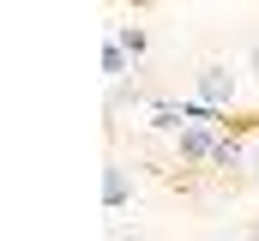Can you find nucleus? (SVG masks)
I'll list each match as a JSON object with an SVG mask.
<instances>
[{"label": "nucleus", "mask_w": 259, "mask_h": 241, "mask_svg": "<svg viewBox=\"0 0 259 241\" xmlns=\"http://www.w3.org/2000/svg\"><path fill=\"white\" fill-rule=\"evenodd\" d=\"M127 109H151V97H145L133 78H115V85H109V115H127Z\"/></svg>", "instance_id": "4"}, {"label": "nucleus", "mask_w": 259, "mask_h": 241, "mask_svg": "<svg viewBox=\"0 0 259 241\" xmlns=\"http://www.w3.org/2000/svg\"><path fill=\"white\" fill-rule=\"evenodd\" d=\"M247 78H253V91H259V43L247 49Z\"/></svg>", "instance_id": "8"}, {"label": "nucleus", "mask_w": 259, "mask_h": 241, "mask_svg": "<svg viewBox=\"0 0 259 241\" xmlns=\"http://www.w3.org/2000/svg\"><path fill=\"white\" fill-rule=\"evenodd\" d=\"M115 241H151V235H139V229H121V235H115Z\"/></svg>", "instance_id": "9"}, {"label": "nucleus", "mask_w": 259, "mask_h": 241, "mask_svg": "<svg viewBox=\"0 0 259 241\" xmlns=\"http://www.w3.org/2000/svg\"><path fill=\"white\" fill-rule=\"evenodd\" d=\"M127 199H133V175H127V163H109V169H103V205H109V211H121Z\"/></svg>", "instance_id": "3"}, {"label": "nucleus", "mask_w": 259, "mask_h": 241, "mask_svg": "<svg viewBox=\"0 0 259 241\" xmlns=\"http://www.w3.org/2000/svg\"><path fill=\"white\" fill-rule=\"evenodd\" d=\"M247 241H259V217H253V229H247Z\"/></svg>", "instance_id": "10"}, {"label": "nucleus", "mask_w": 259, "mask_h": 241, "mask_svg": "<svg viewBox=\"0 0 259 241\" xmlns=\"http://www.w3.org/2000/svg\"><path fill=\"white\" fill-rule=\"evenodd\" d=\"M193 103L217 109V115H229V109L241 103V72L223 66V60H205V66L193 72Z\"/></svg>", "instance_id": "1"}, {"label": "nucleus", "mask_w": 259, "mask_h": 241, "mask_svg": "<svg viewBox=\"0 0 259 241\" xmlns=\"http://www.w3.org/2000/svg\"><path fill=\"white\" fill-rule=\"evenodd\" d=\"M217 241H235V235H217Z\"/></svg>", "instance_id": "11"}, {"label": "nucleus", "mask_w": 259, "mask_h": 241, "mask_svg": "<svg viewBox=\"0 0 259 241\" xmlns=\"http://www.w3.org/2000/svg\"><path fill=\"white\" fill-rule=\"evenodd\" d=\"M103 78H109V85H115V78H133V55L115 43V36L103 43Z\"/></svg>", "instance_id": "5"}, {"label": "nucleus", "mask_w": 259, "mask_h": 241, "mask_svg": "<svg viewBox=\"0 0 259 241\" xmlns=\"http://www.w3.org/2000/svg\"><path fill=\"white\" fill-rule=\"evenodd\" d=\"M109 36H115V43H121L133 60H145V55H151V36H145V24H115Z\"/></svg>", "instance_id": "6"}, {"label": "nucleus", "mask_w": 259, "mask_h": 241, "mask_svg": "<svg viewBox=\"0 0 259 241\" xmlns=\"http://www.w3.org/2000/svg\"><path fill=\"white\" fill-rule=\"evenodd\" d=\"M217 145H223V120H217V115L187 120V127L175 133V157H181V163H193V169L217 163Z\"/></svg>", "instance_id": "2"}, {"label": "nucleus", "mask_w": 259, "mask_h": 241, "mask_svg": "<svg viewBox=\"0 0 259 241\" xmlns=\"http://www.w3.org/2000/svg\"><path fill=\"white\" fill-rule=\"evenodd\" d=\"M241 157H247V145H241L235 133H223V145H217V163H211V169H241Z\"/></svg>", "instance_id": "7"}]
</instances>
